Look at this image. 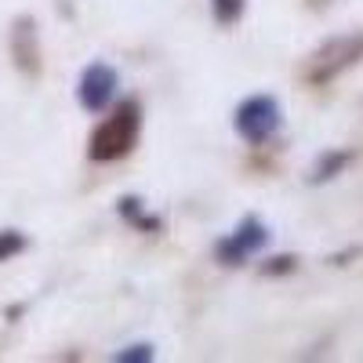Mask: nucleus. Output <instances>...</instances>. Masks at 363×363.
Masks as SVG:
<instances>
[{"mask_svg": "<svg viewBox=\"0 0 363 363\" xmlns=\"http://www.w3.org/2000/svg\"><path fill=\"white\" fill-rule=\"evenodd\" d=\"M135 142H138V102H124L91 135V160H99V164L120 160L131 153Z\"/></svg>", "mask_w": 363, "mask_h": 363, "instance_id": "nucleus-1", "label": "nucleus"}, {"mask_svg": "<svg viewBox=\"0 0 363 363\" xmlns=\"http://www.w3.org/2000/svg\"><path fill=\"white\" fill-rule=\"evenodd\" d=\"M280 128V106L272 95H251L247 102H240L236 109V131L247 142L262 145L265 138H272Z\"/></svg>", "mask_w": 363, "mask_h": 363, "instance_id": "nucleus-2", "label": "nucleus"}, {"mask_svg": "<svg viewBox=\"0 0 363 363\" xmlns=\"http://www.w3.org/2000/svg\"><path fill=\"white\" fill-rule=\"evenodd\" d=\"M359 55H363V33H359V37H338V40H330L327 48H320V51L313 55L309 80H313V84H327L330 77H338L345 66H352Z\"/></svg>", "mask_w": 363, "mask_h": 363, "instance_id": "nucleus-3", "label": "nucleus"}, {"mask_svg": "<svg viewBox=\"0 0 363 363\" xmlns=\"http://www.w3.org/2000/svg\"><path fill=\"white\" fill-rule=\"evenodd\" d=\"M265 244H269L265 225H262L258 218H244V225H240L233 236H225L222 244H218V258H222L225 265H244V258L255 255V251H262Z\"/></svg>", "mask_w": 363, "mask_h": 363, "instance_id": "nucleus-4", "label": "nucleus"}, {"mask_svg": "<svg viewBox=\"0 0 363 363\" xmlns=\"http://www.w3.org/2000/svg\"><path fill=\"white\" fill-rule=\"evenodd\" d=\"M116 84H120L116 73H113L109 66L95 62V66L84 69L80 87H77V99H80L84 109H106V106L113 102V95H116Z\"/></svg>", "mask_w": 363, "mask_h": 363, "instance_id": "nucleus-5", "label": "nucleus"}, {"mask_svg": "<svg viewBox=\"0 0 363 363\" xmlns=\"http://www.w3.org/2000/svg\"><path fill=\"white\" fill-rule=\"evenodd\" d=\"M240 15H244V0H215V18L218 22H236Z\"/></svg>", "mask_w": 363, "mask_h": 363, "instance_id": "nucleus-6", "label": "nucleus"}, {"mask_svg": "<svg viewBox=\"0 0 363 363\" xmlns=\"http://www.w3.org/2000/svg\"><path fill=\"white\" fill-rule=\"evenodd\" d=\"M349 164V157L345 153H335V157H327L323 164H316V174H313V182H323V178H330L338 167H345Z\"/></svg>", "mask_w": 363, "mask_h": 363, "instance_id": "nucleus-7", "label": "nucleus"}, {"mask_svg": "<svg viewBox=\"0 0 363 363\" xmlns=\"http://www.w3.org/2000/svg\"><path fill=\"white\" fill-rule=\"evenodd\" d=\"M22 247H26V240H22L18 233H0V262L11 258V255H18Z\"/></svg>", "mask_w": 363, "mask_h": 363, "instance_id": "nucleus-8", "label": "nucleus"}, {"mask_svg": "<svg viewBox=\"0 0 363 363\" xmlns=\"http://www.w3.org/2000/svg\"><path fill=\"white\" fill-rule=\"evenodd\" d=\"M149 356H153V349H149V345H131L128 352H116L120 363H128V359H149Z\"/></svg>", "mask_w": 363, "mask_h": 363, "instance_id": "nucleus-9", "label": "nucleus"}, {"mask_svg": "<svg viewBox=\"0 0 363 363\" xmlns=\"http://www.w3.org/2000/svg\"><path fill=\"white\" fill-rule=\"evenodd\" d=\"M294 269V258H272V265H262L265 277H272V272H291Z\"/></svg>", "mask_w": 363, "mask_h": 363, "instance_id": "nucleus-10", "label": "nucleus"}]
</instances>
